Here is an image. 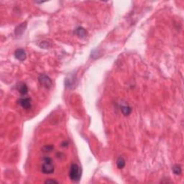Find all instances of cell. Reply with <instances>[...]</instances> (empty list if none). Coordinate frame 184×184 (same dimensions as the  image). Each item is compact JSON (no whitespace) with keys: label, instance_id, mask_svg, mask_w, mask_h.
<instances>
[{"label":"cell","instance_id":"3","mask_svg":"<svg viewBox=\"0 0 184 184\" xmlns=\"http://www.w3.org/2000/svg\"><path fill=\"white\" fill-rule=\"evenodd\" d=\"M38 81L40 84L43 86V87L46 88V89H50L53 85V82H52L51 79L46 74H41L39 76Z\"/></svg>","mask_w":184,"mask_h":184},{"label":"cell","instance_id":"4","mask_svg":"<svg viewBox=\"0 0 184 184\" xmlns=\"http://www.w3.org/2000/svg\"><path fill=\"white\" fill-rule=\"evenodd\" d=\"M17 103L19 106L25 109H29L31 108V99L30 98L19 99L17 101Z\"/></svg>","mask_w":184,"mask_h":184},{"label":"cell","instance_id":"11","mask_svg":"<svg viewBox=\"0 0 184 184\" xmlns=\"http://www.w3.org/2000/svg\"><path fill=\"white\" fill-rule=\"evenodd\" d=\"M53 146H50V145L45 146V147L43 148V153H49L50 152V151L53 150Z\"/></svg>","mask_w":184,"mask_h":184},{"label":"cell","instance_id":"10","mask_svg":"<svg viewBox=\"0 0 184 184\" xmlns=\"http://www.w3.org/2000/svg\"><path fill=\"white\" fill-rule=\"evenodd\" d=\"M172 171L173 172H174V174L175 175H176V176H179V175H181L182 173L181 167L178 165H175L173 167Z\"/></svg>","mask_w":184,"mask_h":184},{"label":"cell","instance_id":"12","mask_svg":"<svg viewBox=\"0 0 184 184\" xmlns=\"http://www.w3.org/2000/svg\"><path fill=\"white\" fill-rule=\"evenodd\" d=\"M46 183H57L58 181H54V180H47V181H46V182H45Z\"/></svg>","mask_w":184,"mask_h":184},{"label":"cell","instance_id":"6","mask_svg":"<svg viewBox=\"0 0 184 184\" xmlns=\"http://www.w3.org/2000/svg\"><path fill=\"white\" fill-rule=\"evenodd\" d=\"M74 34L76 36H78L79 38L84 39L85 37H86V36H87L88 32L86 31L85 28H82V27H79V28H77L76 29Z\"/></svg>","mask_w":184,"mask_h":184},{"label":"cell","instance_id":"7","mask_svg":"<svg viewBox=\"0 0 184 184\" xmlns=\"http://www.w3.org/2000/svg\"><path fill=\"white\" fill-rule=\"evenodd\" d=\"M17 89L21 95H26L28 93V88L25 83H19L17 85Z\"/></svg>","mask_w":184,"mask_h":184},{"label":"cell","instance_id":"2","mask_svg":"<svg viewBox=\"0 0 184 184\" xmlns=\"http://www.w3.org/2000/svg\"><path fill=\"white\" fill-rule=\"evenodd\" d=\"M42 172L45 174H51L55 171L53 164V160L49 157H45L43 158V164L42 165Z\"/></svg>","mask_w":184,"mask_h":184},{"label":"cell","instance_id":"9","mask_svg":"<svg viewBox=\"0 0 184 184\" xmlns=\"http://www.w3.org/2000/svg\"><path fill=\"white\" fill-rule=\"evenodd\" d=\"M121 110H122V114H123L124 115H125V116H128V115H129L132 111L130 106H129L127 105L122 106V107H121Z\"/></svg>","mask_w":184,"mask_h":184},{"label":"cell","instance_id":"8","mask_svg":"<svg viewBox=\"0 0 184 184\" xmlns=\"http://www.w3.org/2000/svg\"><path fill=\"white\" fill-rule=\"evenodd\" d=\"M125 159L123 157L120 156L117 158V166L119 169H122L124 168V167L125 166Z\"/></svg>","mask_w":184,"mask_h":184},{"label":"cell","instance_id":"5","mask_svg":"<svg viewBox=\"0 0 184 184\" xmlns=\"http://www.w3.org/2000/svg\"><path fill=\"white\" fill-rule=\"evenodd\" d=\"M14 56H15L17 60L23 61L26 59L27 53L25 51V50L22 49V48H19V49L16 50L15 53H14Z\"/></svg>","mask_w":184,"mask_h":184},{"label":"cell","instance_id":"1","mask_svg":"<svg viewBox=\"0 0 184 184\" xmlns=\"http://www.w3.org/2000/svg\"><path fill=\"white\" fill-rule=\"evenodd\" d=\"M69 177L73 182H78L82 177V170L80 167L76 163H73L71 165L69 171Z\"/></svg>","mask_w":184,"mask_h":184}]
</instances>
